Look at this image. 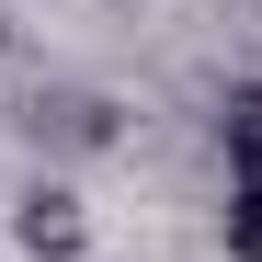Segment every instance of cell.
<instances>
[{
    "instance_id": "cell-1",
    "label": "cell",
    "mask_w": 262,
    "mask_h": 262,
    "mask_svg": "<svg viewBox=\"0 0 262 262\" xmlns=\"http://www.w3.org/2000/svg\"><path fill=\"white\" fill-rule=\"evenodd\" d=\"M12 239H23L34 262H69V251H80V194H69V183H34V194L12 205Z\"/></svg>"
},
{
    "instance_id": "cell-2",
    "label": "cell",
    "mask_w": 262,
    "mask_h": 262,
    "mask_svg": "<svg viewBox=\"0 0 262 262\" xmlns=\"http://www.w3.org/2000/svg\"><path fill=\"white\" fill-rule=\"evenodd\" d=\"M34 137H57V148H103V137H114V103L57 92V103H34Z\"/></svg>"
},
{
    "instance_id": "cell-3",
    "label": "cell",
    "mask_w": 262,
    "mask_h": 262,
    "mask_svg": "<svg viewBox=\"0 0 262 262\" xmlns=\"http://www.w3.org/2000/svg\"><path fill=\"white\" fill-rule=\"evenodd\" d=\"M228 262H262V160H239L228 183Z\"/></svg>"
},
{
    "instance_id": "cell-4",
    "label": "cell",
    "mask_w": 262,
    "mask_h": 262,
    "mask_svg": "<svg viewBox=\"0 0 262 262\" xmlns=\"http://www.w3.org/2000/svg\"><path fill=\"white\" fill-rule=\"evenodd\" d=\"M216 125H228V160H262V80H228L216 92Z\"/></svg>"
}]
</instances>
